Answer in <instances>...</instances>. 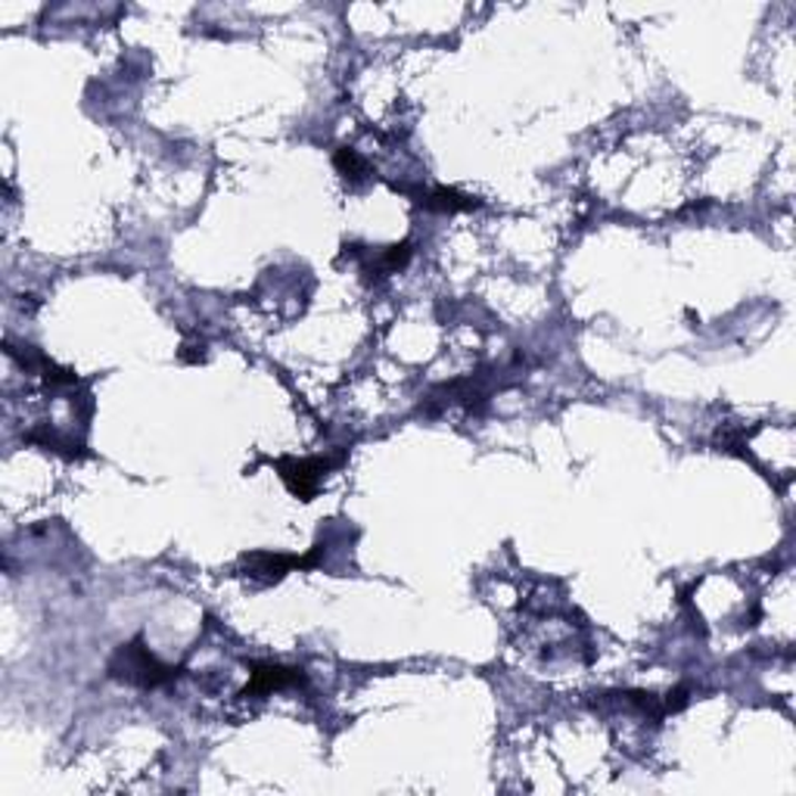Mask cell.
Here are the masks:
<instances>
[{"mask_svg": "<svg viewBox=\"0 0 796 796\" xmlns=\"http://www.w3.org/2000/svg\"><path fill=\"white\" fill-rule=\"evenodd\" d=\"M106 675L113 682H125L134 684V688H163V684H172L180 675V669L165 666L163 660H156L149 648L144 644V638L137 634L134 641L122 644L110 657L106 663Z\"/></svg>", "mask_w": 796, "mask_h": 796, "instance_id": "6da1fadb", "label": "cell"}, {"mask_svg": "<svg viewBox=\"0 0 796 796\" xmlns=\"http://www.w3.org/2000/svg\"><path fill=\"white\" fill-rule=\"evenodd\" d=\"M340 464L342 455L302 457V461L283 457V461H277V473H280V479L287 483V488L293 492L299 502H314V495H318V488H321V479H324L333 467H340Z\"/></svg>", "mask_w": 796, "mask_h": 796, "instance_id": "7a4b0ae2", "label": "cell"}, {"mask_svg": "<svg viewBox=\"0 0 796 796\" xmlns=\"http://www.w3.org/2000/svg\"><path fill=\"white\" fill-rule=\"evenodd\" d=\"M318 557H321V548H314L309 554H271V551H256V554H244V567L249 569V576L252 579H259L265 586H271V582H280L287 572H293V569H311L318 564Z\"/></svg>", "mask_w": 796, "mask_h": 796, "instance_id": "3957f363", "label": "cell"}, {"mask_svg": "<svg viewBox=\"0 0 796 796\" xmlns=\"http://www.w3.org/2000/svg\"><path fill=\"white\" fill-rule=\"evenodd\" d=\"M395 190L407 194L417 206L426 211H442V215H455V211L479 209L483 203L476 196H467L455 190V187H407V184H395Z\"/></svg>", "mask_w": 796, "mask_h": 796, "instance_id": "277c9868", "label": "cell"}, {"mask_svg": "<svg viewBox=\"0 0 796 796\" xmlns=\"http://www.w3.org/2000/svg\"><path fill=\"white\" fill-rule=\"evenodd\" d=\"M306 684V672L296 666H280V663H249V684L240 691V697H259L283 688Z\"/></svg>", "mask_w": 796, "mask_h": 796, "instance_id": "5b68a950", "label": "cell"}, {"mask_svg": "<svg viewBox=\"0 0 796 796\" xmlns=\"http://www.w3.org/2000/svg\"><path fill=\"white\" fill-rule=\"evenodd\" d=\"M411 252H414V249H411V244H407V240L405 244L386 246V249H383V252H380L374 261H368V265H364V275L376 277V280L386 275H395V271H402V268H405L407 259H411Z\"/></svg>", "mask_w": 796, "mask_h": 796, "instance_id": "8992f818", "label": "cell"}, {"mask_svg": "<svg viewBox=\"0 0 796 796\" xmlns=\"http://www.w3.org/2000/svg\"><path fill=\"white\" fill-rule=\"evenodd\" d=\"M333 165H337V172L342 175V180L352 184V187H355V184H364V180H371V175H374L371 165L364 163L352 147L337 149V153H333Z\"/></svg>", "mask_w": 796, "mask_h": 796, "instance_id": "52a82bcc", "label": "cell"}, {"mask_svg": "<svg viewBox=\"0 0 796 796\" xmlns=\"http://www.w3.org/2000/svg\"><path fill=\"white\" fill-rule=\"evenodd\" d=\"M688 694H691L688 684L675 688V691H669V697L663 700V710H666V713H679V710H684V706H688Z\"/></svg>", "mask_w": 796, "mask_h": 796, "instance_id": "ba28073f", "label": "cell"}]
</instances>
